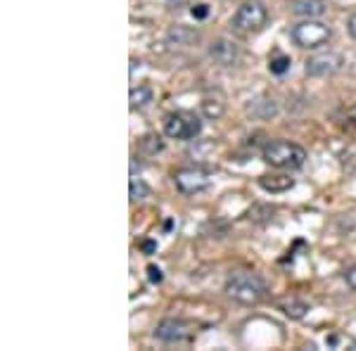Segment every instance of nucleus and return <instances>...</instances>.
Returning a JSON list of instances; mask_svg holds the SVG:
<instances>
[{
  "label": "nucleus",
  "instance_id": "6ab92c4d",
  "mask_svg": "<svg viewBox=\"0 0 356 351\" xmlns=\"http://www.w3.org/2000/svg\"><path fill=\"white\" fill-rule=\"evenodd\" d=\"M290 57L283 55V53H275L271 60H268V69H271V74H275V76H283L285 72H290Z\"/></svg>",
  "mask_w": 356,
  "mask_h": 351
},
{
  "label": "nucleus",
  "instance_id": "39448f33",
  "mask_svg": "<svg viewBox=\"0 0 356 351\" xmlns=\"http://www.w3.org/2000/svg\"><path fill=\"white\" fill-rule=\"evenodd\" d=\"M164 133L174 140H193L202 133V122L193 112H171L164 117Z\"/></svg>",
  "mask_w": 356,
  "mask_h": 351
},
{
  "label": "nucleus",
  "instance_id": "dca6fc26",
  "mask_svg": "<svg viewBox=\"0 0 356 351\" xmlns=\"http://www.w3.org/2000/svg\"><path fill=\"white\" fill-rule=\"evenodd\" d=\"M138 147H140L143 154L152 157V154H157V152H162V149H164V140L157 133H147V136H143L140 140H138Z\"/></svg>",
  "mask_w": 356,
  "mask_h": 351
},
{
  "label": "nucleus",
  "instance_id": "2eb2a0df",
  "mask_svg": "<svg viewBox=\"0 0 356 351\" xmlns=\"http://www.w3.org/2000/svg\"><path fill=\"white\" fill-rule=\"evenodd\" d=\"M200 107H202V114L207 119H221L223 112H226V105H223L221 97H204L200 102Z\"/></svg>",
  "mask_w": 356,
  "mask_h": 351
},
{
  "label": "nucleus",
  "instance_id": "423d86ee",
  "mask_svg": "<svg viewBox=\"0 0 356 351\" xmlns=\"http://www.w3.org/2000/svg\"><path fill=\"white\" fill-rule=\"evenodd\" d=\"M195 323L191 320H183V318H164L162 323L157 325L154 330V337L159 342H166V344H183V342H191L195 337Z\"/></svg>",
  "mask_w": 356,
  "mask_h": 351
},
{
  "label": "nucleus",
  "instance_id": "0eeeda50",
  "mask_svg": "<svg viewBox=\"0 0 356 351\" xmlns=\"http://www.w3.org/2000/svg\"><path fill=\"white\" fill-rule=\"evenodd\" d=\"M174 183L178 193L183 195H200L211 186V176L207 171L197 169V166H186V169H178L174 174Z\"/></svg>",
  "mask_w": 356,
  "mask_h": 351
},
{
  "label": "nucleus",
  "instance_id": "412c9836",
  "mask_svg": "<svg viewBox=\"0 0 356 351\" xmlns=\"http://www.w3.org/2000/svg\"><path fill=\"white\" fill-rule=\"evenodd\" d=\"M147 278H150V283L157 285V283H162V280H164V275H162V270H159L157 266H152V263H150V266H147Z\"/></svg>",
  "mask_w": 356,
  "mask_h": 351
},
{
  "label": "nucleus",
  "instance_id": "1a4fd4ad",
  "mask_svg": "<svg viewBox=\"0 0 356 351\" xmlns=\"http://www.w3.org/2000/svg\"><path fill=\"white\" fill-rule=\"evenodd\" d=\"M245 112L250 114L252 119H257V122H268V119H273L275 114H278V102H275L273 97L259 95L247 102Z\"/></svg>",
  "mask_w": 356,
  "mask_h": 351
},
{
  "label": "nucleus",
  "instance_id": "393cba45",
  "mask_svg": "<svg viewBox=\"0 0 356 351\" xmlns=\"http://www.w3.org/2000/svg\"><path fill=\"white\" fill-rule=\"evenodd\" d=\"M143 250H145V252H152V250H154V243H143Z\"/></svg>",
  "mask_w": 356,
  "mask_h": 351
},
{
  "label": "nucleus",
  "instance_id": "9d476101",
  "mask_svg": "<svg viewBox=\"0 0 356 351\" xmlns=\"http://www.w3.org/2000/svg\"><path fill=\"white\" fill-rule=\"evenodd\" d=\"M209 57L221 67H233L238 62V45L226 38H219L209 45Z\"/></svg>",
  "mask_w": 356,
  "mask_h": 351
},
{
  "label": "nucleus",
  "instance_id": "aec40b11",
  "mask_svg": "<svg viewBox=\"0 0 356 351\" xmlns=\"http://www.w3.org/2000/svg\"><path fill=\"white\" fill-rule=\"evenodd\" d=\"M191 13H193L195 19H207V17H209L211 10H209V5L197 3V5H193V10H191Z\"/></svg>",
  "mask_w": 356,
  "mask_h": 351
},
{
  "label": "nucleus",
  "instance_id": "6e6552de",
  "mask_svg": "<svg viewBox=\"0 0 356 351\" xmlns=\"http://www.w3.org/2000/svg\"><path fill=\"white\" fill-rule=\"evenodd\" d=\"M344 67V57L340 53H316L307 60L304 65V72L307 76H314V79H325V76H332L337 74L340 69Z\"/></svg>",
  "mask_w": 356,
  "mask_h": 351
},
{
  "label": "nucleus",
  "instance_id": "f8f14e48",
  "mask_svg": "<svg viewBox=\"0 0 356 351\" xmlns=\"http://www.w3.org/2000/svg\"><path fill=\"white\" fill-rule=\"evenodd\" d=\"M166 41H169L171 45H195L200 43V31L193 26H171L169 33H166Z\"/></svg>",
  "mask_w": 356,
  "mask_h": 351
},
{
  "label": "nucleus",
  "instance_id": "f257e3e1",
  "mask_svg": "<svg viewBox=\"0 0 356 351\" xmlns=\"http://www.w3.org/2000/svg\"><path fill=\"white\" fill-rule=\"evenodd\" d=\"M226 295L240 304L254 307V304H259L261 299L266 297V283H264L257 273L238 270V273H233L231 278L226 280Z\"/></svg>",
  "mask_w": 356,
  "mask_h": 351
},
{
  "label": "nucleus",
  "instance_id": "f03ea898",
  "mask_svg": "<svg viewBox=\"0 0 356 351\" xmlns=\"http://www.w3.org/2000/svg\"><path fill=\"white\" fill-rule=\"evenodd\" d=\"M264 162L273 169H302L304 162H307V149L297 142L290 140H273L266 142L261 149Z\"/></svg>",
  "mask_w": 356,
  "mask_h": 351
},
{
  "label": "nucleus",
  "instance_id": "4be33fe9",
  "mask_svg": "<svg viewBox=\"0 0 356 351\" xmlns=\"http://www.w3.org/2000/svg\"><path fill=\"white\" fill-rule=\"evenodd\" d=\"M344 280H347V285L352 287V290H356V266L347 268V273H344Z\"/></svg>",
  "mask_w": 356,
  "mask_h": 351
},
{
  "label": "nucleus",
  "instance_id": "4468645a",
  "mask_svg": "<svg viewBox=\"0 0 356 351\" xmlns=\"http://www.w3.org/2000/svg\"><path fill=\"white\" fill-rule=\"evenodd\" d=\"M259 186L264 190H268V193H285V190L295 186V181L290 176H261Z\"/></svg>",
  "mask_w": 356,
  "mask_h": 351
},
{
  "label": "nucleus",
  "instance_id": "20e7f679",
  "mask_svg": "<svg viewBox=\"0 0 356 351\" xmlns=\"http://www.w3.org/2000/svg\"><path fill=\"white\" fill-rule=\"evenodd\" d=\"M268 22V10L266 5L259 3V0H247L238 8V13L233 15V28L243 33H252V31H261Z\"/></svg>",
  "mask_w": 356,
  "mask_h": 351
},
{
  "label": "nucleus",
  "instance_id": "5701e85b",
  "mask_svg": "<svg viewBox=\"0 0 356 351\" xmlns=\"http://www.w3.org/2000/svg\"><path fill=\"white\" fill-rule=\"evenodd\" d=\"M347 31H349V36L356 38V15L349 17V22H347Z\"/></svg>",
  "mask_w": 356,
  "mask_h": 351
},
{
  "label": "nucleus",
  "instance_id": "7ed1b4c3",
  "mask_svg": "<svg viewBox=\"0 0 356 351\" xmlns=\"http://www.w3.org/2000/svg\"><path fill=\"white\" fill-rule=\"evenodd\" d=\"M292 41L295 45H300L304 50H316L321 48V45H325L330 41L332 31L328 24H323V22H316V19H304L300 24L292 26L290 31Z\"/></svg>",
  "mask_w": 356,
  "mask_h": 351
},
{
  "label": "nucleus",
  "instance_id": "9b49d317",
  "mask_svg": "<svg viewBox=\"0 0 356 351\" xmlns=\"http://www.w3.org/2000/svg\"><path fill=\"white\" fill-rule=\"evenodd\" d=\"M288 8L292 15L304 17V19H318L325 15L323 0H288Z\"/></svg>",
  "mask_w": 356,
  "mask_h": 351
},
{
  "label": "nucleus",
  "instance_id": "f3484780",
  "mask_svg": "<svg viewBox=\"0 0 356 351\" xmlns=\"http://www.w3.org/2000/svg\"><path fill=\"white\" fill-rule=\"evenodd\" d=\"M129 102H131V109H140V107L150 105V102H152V88H147V85H138V88L131 90Z\"/></svg>",
  "mask_w": 356,
  "mask_h": 351
},
{
  "label": "nucleus",
  "instance_id": "ddd939ff",
  "mask_svg": "<svg viewBox=\"0 0 356 351\" xmlns=\"http://www.w3.org/2000/svg\"><path fill=\"white\" fill-rule=\"evenodd\" d=\"M280 311H283L288 318L300 320V318H304V316L309 313V311H312V307H309L307 302H302V299L290 297V299H285V302H280Z\"/></svg>",
  "mask_w": 356,
  "mask_h": 351
},
{
  "label": "nucleus",
  "instance_id": "a211bd4d",
  "mask_svg": "<svg viewBox=\"0 0 356 351\" xmlns=\"http://www.w3.org/2000/svg\"><path fill=\"white\" fill-rule=\"evenodd\" d=\"M129 197L131 202H140V199L150 197V188L145 186V181L138 176H131V188H129Z\"/></svg>",
  "mask_w": 356,
  "mask_h": 351
},
{
  "label": "nucleus",
  "instance_id": "b1692460",
  "mask_svg": "<svg viewBox=\"0 0 356 351\" xmlns=\"http://www.w3.org/2000/svg\"><path fill=\"white\" fill-rule=\"evenodd\" d=\"M169 3H171V5H176V8H178V5H188L191 0H169Z\"/></svg>",
  "mask_w": 356,
  "mask_h": 351
}]
</instances>
